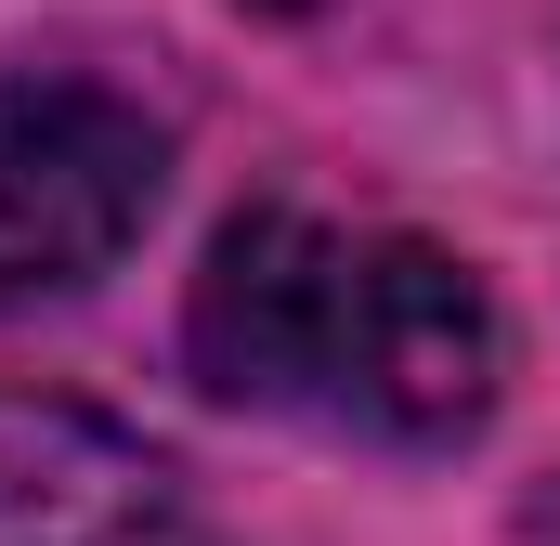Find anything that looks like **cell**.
<instances>
[{
	"label": "cell",
	"mask_w": 560,
	"mask_h": 546,
	"mask_svg": "<svg viewBox=\"0 0 560 546\" xmlns=\"http://www.w3.org/2000/svg\"><path fill=\"white\" fill-rule=\"evenodd\" d=\"M156 182L170 143L143 131V105L79 79H0V312L118 273L156 222Z\"/></svg>",
	"instance_id": "7a4b0ae2"
},
{
	"label": "cell",
	"mask_w": 560,
	"mask_h": 546,
	"mask_svg": "<svg viewBox=\"0 0 560 546\" xmlns=\"http://www.w3.org/2000/svg\"><path fill=\"white\" fill-rule=\"evenodd\" d=\"M196 378L222 404L365 429V442H456L495 416L509 339L469 261L418 235H339L313 209H248L196 273Z\"/></svg>",
	"instance_id": "6da1fadb"
},
{
	"label": "cell",
	"mask_w": 560,
	"mask_h": 546,
	"mask_svg": "<svg viewBox=\"0 0 560 546\" xmlns=\"http://www.w3.org/2000/svg\"><path fill=\"white\" fill-rule=\"evenodd\" d=\"M0 546H222L183 468L92 404L0 391Z\"/></svg>",
	"instance_id": "3957f363"
}]
</instances>
